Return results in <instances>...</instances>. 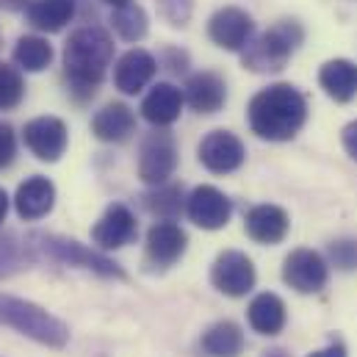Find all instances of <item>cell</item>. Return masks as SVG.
<instances>
[{
  "mask_svg": "<svg viewBox=\"0 0 357 357\" xmlns=\"http://www.w3.org/2000/svg\"><path fill=\"white\" fill-rule=\"evenodd\" d=\"M202 352L208 357H238L244 352V333L236 321H216L202 333Z\"/></svg>",
  "mask_w": 357,
  "mask_h": 357,
  "instance_id": "cb8c5ba5",
  "label": "cell"
},
{
  "mask_svg": "<svg viewBox=\"0 0 357 357\" xmlns=\"http://www.w3.org/2000/svg\"><path fill=\"white\" fill-rule=\"evenodd\" d=\"M6 213H8V194L0 188V225L6 222Z\"/></svg>",
  "mask_w": 357,
  "mask_h": 357,
  "instance_id": "d590c367",
  "label": "cell"
},
{
  "mask_svg": "<svg viewBox=\"0 0 357 357\" xmlns=\"http://www.w3.org/2000/svg\"><path fill=\"white\" fill-rule=\"evenodd\" d=\"M252 31H255L252 17L244 8H236V6L219 8L208 20V36H211V42L216 47H222V50H230V53H241L244 45L252 39Z\"/></svg>",
  "mask_w": 357,
  "mask_h": 357,
  "instance_id": "4fadbf2b",
  "label": "cell"
},
{
  "mask_svg": "<svg viewBox=\"0 0 357 357\" xmlns=\"http://www.w3.org/2000/svg\"><path fill=\"white\" fill-rule=\"evenodd\" d=\"M111 25H114V31H116L125 42H139V39H144V36H147V28H150L147 11H144L142 6H136V3H128V6L114 8Z\"/></svg>",
  "mask_w": 357,
  "mask_h": 357,
  "instance_id": "4316f807",
  "label": "cell"
},
{
  "mask_svg": "<svg viewBox=\"0 0 357 357\" xmlns=\"http://www.w3.org/2000/svg\"><path fill=\"white\" fill-rule=\"evenodd\" d=\"M155 73H158V61L153 59V53H147L142 47H133L116 61L114 84L122 94H139L155 78Z\"/></svg>",
  "mask_w": 357,
  "mask_h": 357,
  "instance_id": "2e32d148",
  "label": "cell"
},
{
  "mask_svg": "<svg viewBox=\"0 0 357 357\" xmlns=\"http://www.w3.org/2000/svg\"><path fill=\"white\" fill-rule=\"evenodd\" d=\"M28 244H31L36 258H47V261H56L61 266L86 268V271H94L97 277H108V280H125V268L119 264H114L102 252H94L75 238L56 236V233H31Z\"/></svg>",
  "mask_w": 357,
  "mask_h": 357,
  "instance_id": "277c9868",
  "label": "cell"
},
{
  "mask_svg": "<svg viewBox=\"0 0 357 357\" xmlns=\"http://www.w3.org/2000/svg\"><path fill=\"white\" fill-rule=\"evenodd\" d=\"M247 119L258 139L291 142L307 119V100L291 84H271L250 100Z\"/></svg>",
  "mask_w": 357,
  "mask_h": 357,
  "instance_id": "6da1fadb",
  "label": "cell"
},
{
  "mask_svg": "<svg viewBox=\"0 0 357 357\" xmlns=\"http://www.w3.org/2000/svg\"><path fill=\"white\" fill-rule=\"evenodd\" d=\"M56 205V185L42 175H33V178L22 180L17 185V194H14V208H17V216L25 219V222H36V219H45Z\"/></svg>",
  "mask_w": 357,
  "mask_h": 357,
  "instance_id": "9a60e30c",
  "label": "cell"
},
{
  "mask_svg": "<svg viewBox=\"0 0 357 357\" xmlns=\"http://www.w3.org/2000/svg\"><path fill=\"white\" fill-rule=\"evenodd\" d=\"M185 247H188L185 230L175 225V219H161L147 230L144 258L153 268H169L185 255Z\"/></svg>",
  "mask_w": 357,
  "mask_h": 357,
  "instance_id": "30bf717a",
  "label": "cell"
},
{
  "mask_svg": "<svg viewBox=\"0 0 357 357\" xmlns=\"http://www.w3.org/2000/svg\"><path fill=\"white\" fill-rule=\"evenodd\" d=\"M91 133L100 142L119 144L136 133V116L125 102H108L102 105L91 119Z\"/></svg>",
  "mask_w": 357,
  "mask_h": 357,
  "instance_id": "ffe728a7",
  "label": "cell"
},
{
  "mask_svg": "<svg viewBox=\"0 0 357 357\" xmlns=\"http://www.w3.org/2000/svg\"><path fill=\"white\" fill-rule=\"evenodd\" d=\"M158 6L172 25H185L191 17V0H158Z\"/></svg>",
  "mask_w": 357,
  "mask_h": 357,
  "instance_id": "1f68e13d",
  "label": "cell"
},
{
  "mask_svg": "<svg viewBox=\"0 0 357 357\" xmlns=\"http://www.w3.org/2000/svg\"><path fill=\"white\" fill-rule=\"evenodd\" d=\"M302 25L294 20H280L277 25H271L266 33L250 39L241 50V64L244 70L252 73H280L288 59L294 56V50L302 45Z\"/></svg>",
  "mask_w": 357,
  "mask_h": 357,
  "instance_id": "5b68a950",
  "label": "cell"
},
{
  "mask_svg": "<svg viewBox=\"0 0 357 357\" xmlns=\"http://www.w3.org/2000/svg\"><path fill=\"white\" fill-rule=\"evenodd\" d=\"M255 280H258L255 264L244 252H238V250H225L213 261V266H211L213 288L219 294H225V296H233V299L247 296L255 288Z\"/></svg>",
  "mask_w": 357,
  "mask_h": 357,
  "instance_id": "52a82bcc",
  "label": "cell"
},
{
  "mask_svg": "<svg viewBox=\"0 0 357 357\" xmlns=\"http://www.w3.org/2000/svg\"><path fill=\"white\" fill-rule=\"evenodd\" d=\"M264 357H291V355H288L285 349H280V347H274V349H266V352H264Z\"/></svg>",
  "mask_w": 357,
  "mask_h": 357,
  "instance_id": "8d00e7d4",
  "label": "cell"
},
{
  "mask_svg": "<svg viewBox=\"0 0 357 357\" xmlns=\"http://www.w3.org/2000/svg\"><path fill=\"white\" fill-rule=\"evenodd\" d=\"M0 327H11L20 335L50 349H64L70 344V327L61 319L47 313L42 305L11 294H0Z\"/></svg>",
  "mask_w": 357,
  "mask_h": 357,
  "instance_id": "3957f363",
  "label": "cell"
},
{
  "mask_svg": "<svg viewBox=\"0 0 357 357\" xmlns=\"http://www.w3.org/2000/svg\"><path fill=\"white\" fill-rule=\"evenodd\" d=\"M33 258L36 255H33L28 238H20L14 233H0V280L28 268Z\"/></svg>",
  "mask_w": 357,
  "mask_h": 357,
  "instance_id": "484cf974",
  "label": "cell"
},
{
  "mask_svg": "<svg viewBox=\"0 0 357 357\" xmlns=\"http://www.w3.org/2000/svg\"><path fill=\"white\" fill-rule=\"evenodd\" d=\"M102 3H108V6L119 8V6H128V3H133V0H102Z\"/></svg>",
  "mask_w": 357,
  "mask_h": 357,
  "instance_id": "74e56055",
  "label": "cell"
},
{
  "mask_svg": "<svg viewBox=\"0 0 357 357\" xmlns=\"http://www.w3.org/2000/svg\"><path fill=\"white\" fill-rule=\"evenodd\" d=\"M247 321L258 335H277L285 327V302L277 294H258L247 307Z\"/></svg>",
  "mask_w": 357,
  "mask_h": 357,
  "instance_id": "7402d4cb",
  "label": "cell"
},
{
  "mask_svg": "<svg viewBox=\"0 0 357 357\" xmlns=\"http://www.w3.org/2000/svg\"><path fill=\"white\" fill-rule=\"evenodd\" d=\"M282 280L296 294H319L330 280V266L313 250H294L282 264Z\"/></svg>",
  "mask_w": 357,
  "mask_h": 357,
  "instance_id": "8fae6325",
  "label": "cell"
},
{
  "mask_svg": "<svg viewBox=\"0 0 357 357\" xmlns=\"http://www.w3.org/2000/svg\"><path fill=\"white\" fill-rule=\"evenodd\" d=\"M22 97H25V81H22L20 70L0 61V111L17 108L22 102Z\"/></svg>",
  "mask_w": 357,
  "mask_h": 357,
  "instance_id": "f1b7e54d",
  "label": "cell"
},
{
  "mask_svg": "<svg viewBox=\"0 0 357 357\" xmlns=\"http://www.w3.org/2000/svg\"><path fill=\"white\" fill-rule=\"evenodd\" d=\"M307 357H347V347H344L341 341H333L330 347H324V349H319V352H310Z\"/></svg>",
  "mask_w": 357,
  "mask_h": 357,
  "instance_id": "836d02e7",
  "label": "cell"
},
{
  "mask_svg": "<svg viewBox=\"0 0 357 357\" xmlns=\"http://www.w3.org/2000/svg\"><path fill=\"white\" fill-rule=\"evenodd\" d=\"M330 261H333V266H338L341 271L357 268V241H352V238L333 241L330 244Z\"/></svg>",
  "mask_w": 357,
  "mask_h": 357,
  "instance_id": "f546056e",
  "label": "cell"
},
{
  "mask_svg": "<svg viewBox=\"0 0 357 357\" xmlns=\"http://www.w3.org/2000/svg\"><path fill=\"white\" fill-rule=\"evenodd\" d=\"M197 158H199V164L208 172H213V175H230V172H236L244 164L247 150H244V144H241V139L236 133H230V130H211L199 142Z\"/></svg>",
  "mask_w": 357,
  "mask_h": 357,
  "instance_id": "ba28073f",
  "label": "cell"
},
{
  "mask_svg": "<svg viewBox=\"0 0 357 357\" xmlns=\"http://www.w3.org/2000/svg\"><path fill=\"white\" fill-rule=\"evenodd\" d=\"M178 169V147L172 133L155 130L142 139L139 147V178L147 185H164Z\"/></svg>",
  "mask_w": 357,
  "mask_h": 357,
  "instance_id": "8992f818",
  "label": "cell"
},
{
  "mask_svg": "<svg viewBox=\"0 0 357 357\" xmlns=\"http://www.w3.org/2000/svg\"><path fill=\"white\" fill-rule=\"evenodd\" d=\"M25 17L36 31L59 33L75 17V0H33L25 8Z\"/></svg>",
  "mask_w": 357,
  "mask_h": 357,
  "instance_id": "603a6c76",
  "label": "cell"
},
{
  "mask_svg": "<svg viewBox=\"0 0 357 357\" xmlns=\"http://www.w3.org/2000/svg\"><path fill=\"white\" fill-rule=\"evenodd\" d=\"M288 227L291 219L280 205H255L244 219L247 236L258 244H280L288 236Z\"/></svg>",
  "mask_w": 357,
  "mask_h": 357,
  "instance_id": "d6986e66",
  "label": "cell"
},
{
  "mask_svg": "<svg viewBox=\"0 0 357 357\" xmlns=\"http://www.w3.org/2000/svg\"><path fill=\"white\" fill-rule=\"evenodd\" d=\"M14 155H17V133L8 122L0 119V169L11 167Z\"/></svg>",
  "mask_w": 357,
  "mask_h": 357,
  "instance_id": "4dcf8cb0",
  "label": "cell"
},
{
  "mask_svg": "<svg viewBox=\"0 0 357 357\" xmlns=\"http://www.w3.org/2000/svg\"><path fill=\"white\" fill-rule=\"evenodd\" d=\"M14 64L25 73H42L53 64V47L42 36H20L14 45Z\"/></svg>",
  "mask_w": 357,
  "mask_h": 357,
  "instance_id": "d4e9b609",
  "label": "cell"
},
{
  "mask_svg": "<svg viewBox=\"0 0 357 357\" xmlns=\"http://www.w3.org/2000/svg\"><path fill=\"white\" fill-rule=\"evenodd\" d=\"M111 59H114V42L102 28L97 25L78 28L64 45V75L70 91L78 100L94 97L111 67Z\"/></svg>",
  "mask_w": 357,
  "mask_h": 357,
  "instance_id": "7a4b0ae2",
  "label": "cell"
},
{
  "mask_svg": "<svg viewBox=\"0 0 357 357\" xmlns=\"http://www.w3.org/2000/svg\"><path fill=\"white\" fill-rule=\"evenodd\" d=\"M22 142H25V147H28L39 161L56 164V161L67 153L70 133H67V125H64L59 116H36V119L25 122Z\"/></svg>",
  "mask_w": 357,
  "mask_h": 357,
  "instance_id": "9c48e42d",
  "label": "cell"
},
{
  "mask_svg": "<svg viewBox=\"0 0 357 357\" xmlns=\"http://www.w3.org/2000/svg\"><path fill=\"white\" fill-rule=\"evenodd\" d=\"M183 97L197 114H216L227 102V84L222 75L205 70V73H197L185 81Z\"/></svg>",
  "mask_w": 357,
  "mask_h": 357,
  "instance_id": "e0dca14e",
  "label": "cell"
},
{
  "mask_svg": "<svg viewBox=\"0 0 357 357\" xmlns=\"http://www.w3.org/2000/svg\"><path fill=\"white\" fill-rule=\"evenodd\" d=\"M144 199V208L158 216V219H175L180 211H183V188L178 183H164V185H155L150 194L142 197Z\"/></svg>",
  "mask_w": 357,
  "mask_h": 357,
  "instance_id": "83f0119b",
  "label": "cell"
},
{
  "mask_svg": "<svg viewBox=\"0 0 357 357\" xmlns=\"http://www.w3.org/2000/svg\"><path fill=\"white\" fill-rule=\"evenodd\" d=\"M319 84L335 102H349L357 94V64L349 59H333L319 70Z\"/></svg>",
  "mask_w": 357,
  "mask_h": 357,
  "instance_id": "44dd1931",
  "label": "cell"
},
{
  "mask_svg": "<svg viewBox=\"0 0 357 357\" xmlns=\"http://www.w3.org/2000/svg\"><path fill=\"white\" fill-rule=\"evenodd\" d=\"M183 102L185 97L175 84H155L150 94L142 100V116L155 128H169L180 119Z\"/></svg>",
  "mask_w": 357,
  "mask_h": 357,
  "instance_id": "ac0fdd59",
  "label": "cell"
},
{
  "mask_svg": "<svg viewBox=\"0 0 357 357\" xmlns=\"http://www.w3.org/2000/svg\"><path fill=\"white\" fill-rule=\"evenodd\" d=\"M31 3L33 0H0V8H6V11H25Z\"/></svg>",
  "mask_w": 357,
  "mask_h": 357,
  "instance_id": "e575fe53",
  "label": "cell"
},
{
  "mask_svg": "<svg viewBox=\"0 0 357 357\" xmlns=\"http://www.w3.org/2000/svg\"><path fill=\"white\" fill-rule=\"evenodd\" d=\"M185 213L202 230H222L230 222L233 202L216 185H197L185 197Z\"/></svg>",
  "mask_w": 357,
  "mask_h": 357,
  "instance_id": "7c38bea8",
  "label": "cell"
},
{
  "mask_svg": "<svg viewBox=\"0 0 357 357\" xmlns=\"http://www.w3.org/2000/svg\"><path fill=\"white\" fill-rule=\"evenodd\" d=\"M341 142H344V150L349 153V158L357 161V119H352V122L341 130Z\"/></svg>",
  "mask_w": 357,
  "mask_h": 357,
  "instance_id": "d6a6232c",
  "label": "cell"
},
{
  "mask_svg": "<svg viewBox=\"0 0 357 357\" xmlns=\"http://www.w3.org/2000/svg\"><path fill=\"white\" fill-rule=\"evenodd\" d=\"M139 236V225L136 216L130 213L128 205L114 202L105 208V213L97 219V225L91 227V241L100 250H122L128 244H133Z\"/></svg>",
  "mask_w": 357,
  "mask_h": 357,
  "instance_id": "5bb4252c",
  "label": "cell"
}]
</instances>
